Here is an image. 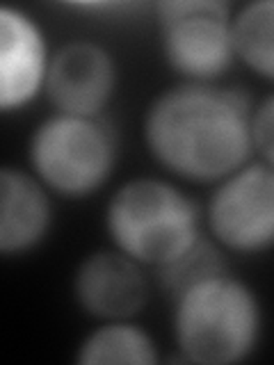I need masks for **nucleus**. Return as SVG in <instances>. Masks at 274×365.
Wrapping results in <instances>:
<instances>
[{
	"mask_svg": "<svg viewBox=\"0 0 274 365\" xmlns=\"http://www.w3.org/2000/svg\"><path fill=\"white\" fill-rule=\"evenodd\" d=\"M117 85V60L106 46L89 39H73L51 53L44 94L55 112L103 117Z\"/></svg>",
	"mask_w": 274,
	"mask_h": 365,
	"instance_id": "0eeeda50",
	"label": "nucleus"
},
{
	"mask_svg": "<svg viewBox=\"0 0 274 365\" xmlns=\"http://www.w3.org/2000/svg\"><path fill=\"white\" fill-rule=\"evenodd\" d=\"M53 228L51 194L30 171L0 165V258L32 254Z\"/></svg>",
	"mask_w": 274,
	"mask_h": 365,
	"instance_id": "9d476101",
	"label": "nucleus"
},
{
	"mask_svg": "<svg viewBox=\"0 0 274 365\" xmlns=\"http://www.w3.org/2000/svg\"><path fill=\"white\" fill-rule=\"evenodd\" d=\"M254 106L238 89L217 83H181L146 108L142 133L156 163L188 182H220L256 160Z\"/></svg>",
	"mask_w": 274,
	"mask_h": 365,
	"instance_id": "f257e3e1",
	"label": "nucleus"
},
{
	"mask_svg": "<svg viewBox=\"0 0 274 365\" xmlns=\"http://www.w3.org/2000/svg\"><path fill=\"white\" fill-rule=\"evenodd\" d=\"M231 14L233 7L217 0L156 5L163 57L183 83H217L233 66Z\"/></svg>",
	"mask_w": 274,
	"mask_h": 365,
	"instance_id": "39448f33",
	"label": "nucleus"
},
{
	"mask_svg": "<svg viewBox=\"0 0 274 365\" xmlns=\"http://www.w3.org/2000/svg\"><path fill=\"white\" fill-rule=\"evenodd\" d=\"M171 329L183 361L243 363L260 342V302L245 281L228 272L213 274L174 294Z\"/></svg>",
	"mask_w": 274,
	"mask_h": 365,
	"instance_id": "f03ea898",
	"label": "nucleus"
},
{
	"mask_svg": "<svg viewBox=\"0 0 274 365\" xmlns=\"http://www.w3.org/2000/svg\"><path fill=\"white\" fill-rule=\"evenodd\" d=\"M76 361L83 365H156L160 354L156 340L142 327L131 319H114L89 331Z\"/></svg>",
	"mask_w": 274,
	"mask_h": 365,
	"instance_id": "9b49d317",
	"label": "nucleus"
},
{
	"mask_svg": "<svg viewBox=\"0 0 274 365\" xmlns=\"http://www.w3.org/2000/svg\"><path fill=\"white\" fill-rule=\"evenodd\" d=\"M231 46L235 62L260 76L274 78V3L251 0L231 14Z\"/></svg>",
	"mask_w": 274,
	"mask_h": 365,
	"instance_id": "f8f14e48",
	"label": "nucleus"
},
{
	"mask_svg": "<svg viewBox=\"0 0 274 365\" xmlns=\"http://www.w3.org/2000/svg\"><path fill=\"white\" fill-rule=\"evenodd\" d=\"M117 158L119 140L106 117L55 112L28 140L30 174L64 199H85L106 187Z\"/></svg>",
	"mask_w": 274,
	"mask_h": 365,
	"instance_id": "20e7f679",
	"label": "nucleus"
},
{
	"mask_svg": "<svg viewBox=\"0 0 274 365\" xmlns=\"http://www.w3.org/2000/svg\"><path fill=\"white\" fill-rule=\"evenodd\" d=\"M73 297L87 315L101 322L133 319L148 302V279L140 262L117 249H98L80 260Z\"/></svg>",
	"mask_w": 274,
	"mask_h": 365,
	"instance_id": "1a4fd4ad",
	"label": "nucleus"
},
{
	"mask_svg": "<svg viewBox=\"0 0 274 365\" xmlns=\"http://www.w3.org/2000/svg\"><path fill=\"white\" fill-rule=\"evenodd\" d=\"M106 231L112 247L160 269L203 237L201 210L174 180L137 176L112 192L106 205Z\"/></svg>",
	"mask_w": 274,
	"mask_h": 365,
	"instance_id": "7ed1b4c3",
	"label": "nucleus"
},
{
	"mask_svg": "<svg viewBox=\"0 0 274 365\" xmlns=\"http://www.w3.org/2000/svg\"><path fill=\"white\" fill-rule=\"evenodd\" d=\"M51 46L28 11L0 5V114L21 112L44 94Z\"/></svg>",
	"mask_w": 274,
	"mask_h": 365,
	"instance_id": "6e6552de",
	"label": "nucleus"
},
{
	"mask_svg": "<svg viewBox=\"0 0 274 365\" xmlns=\"http://www.w3.org/2000/svg\"><path fill=\"white\" fill-rule=\"evenodd\" d=\"M226 272V260H224V251L217 247L210 237H201L199 242H194L186 254H181L171 262H167L165 267L156 269L163 288H167L174 297L188 285L197 283L206 277H213V274Z\"/></svg>",
	"mask_w": 274,
	"mask_h": 365,
	"instance_id": "ddd939ff",
	"label": "nucleus"
},
{
	"mask_svg": "<svg viewBox=\"0 0 274 365\" xmlns=\"http://www.w3.org/2000/svg\"><path fill=\"white\" fill-rule=\"evenodd\" d=\"M251 142H254L256 160L272 165L274 163V101L270 94L251 112Z\"/></svg>",
	"mask_w": 274,
	"mask_h": 365,
	"instance_id": "4468645a",
	"label": "nucleus"
},
{
	"mask_svg": "<svg viewBox=\"0 0 274 365\" xmlns=\"http://www.w3.org/2000/svg\"><path fill=\"white\" fill-rule=\"evenodd\" d=\"M201 222L222 251L243 256L265 254L274 242V171L251 160L215 182Z\"/></svg>",
	"mask_w": 274,
	"mask_h": 365,
	"instance_id": "423d86ee",
	"label": "nucleus"
}]
</instances>
